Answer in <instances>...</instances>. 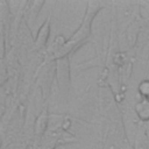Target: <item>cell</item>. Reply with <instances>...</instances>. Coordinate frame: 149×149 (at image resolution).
<instances>
[{
    "label": "cell",
    "mask_w": 149,
    "mask_h": 149,
    "mask_svg": "<svg viewBox=\"0 0 149 149\" xmlns=\"http://www.w3.org/2000/svg\"><path fill=\"white\" fill-rule=\"evenodd\" d=\"M47 126H48V114L45 112H43L38 119H37V122H36V134L37 135H42L45 129H47Z\"/></svg>",
    "instance_id": "obj_5"
},
{
    "label": "cell",
    "mask_w": 149,
    "mask_h": 149,
    "mask_svg": "<svg viewBox=\"0 0 149 149\" xmlns=\"http://www.w3.org/2000/svg\"><path fill=\"white\" fill-rule=\"evenodd\" d=\"M49 20L44 22V24L41 27L38 34H37V38H36V45L38 49H42L44 48L47 41H48V36H49Z\"/></svg>",
    "instance_id": "obj_3"
},
{
    "label": "cell",
    "mask_w": 149,
    "mask_h": 149,
    "mask_svg": "<svg viewBox=\"0 0 149 149\" xmlns=\"http://www.w3.org/2000/svg\"><path fill=\"white\" fill-rule=\"evenodd\" d=\"M99 6L100 3L99 2H90L88 3V7H87V10H86V14H85V17L79 27V29L76 31V34L72 35V38L69 40L64 47L59 50V52L57 54V57L58 58H63L70 50H72L76 45L80 44L90 34V26H91V21L93 20L95 13L99 10Z\"/></svg>",
    "instance_id": "obj_1"
},
{
    "label": "cell",
    "mask_w": 149,
    "mask_h": 149,
    "mask_svg": "<svg viewBox=\"0 0 149 149\" xmlns=\"http://www.w3.org/2000/svg\"><path fill=\"white\" fill-rule=\"evenodd\" d=\"M136 111L139 116L142 120H148L149 119V100L140 101L136 106Z\"/></svg>",
    "instance_id": "obj_4"
},
{
    "label": "cell",
    "mask_w": 149,
    "mask_h": 149,
    "mask_svg": "<svg viewBox=\"0 0 149 149\" xmlns=\"http://www.w3.org/2000/svg\"><path fill=\"white\" fill-rule=\"evenodd\" d=\"M139 91H140L143 95H146V97L149 98V81H148V80L142 81L141 85H140V87H139Z\"/></svg>",
    "instance_id": "obj_6"
},
{
    "label": "cell",
    "mask_w": 149,
    "mask_h": 149,
    "mask_svg": "<svg viewBox=\"0 0 149 149\" xmlns=\"http://www.w3.org/2000/svg\"><path fill=\"white\" fill-rule=\"evenodd\" d=\"M56 77L58 87L62 93H68L70 87V68L68 58H58L56 65Z\"/></svg>",
    "instance_id": "obj_2"
}]
</instances>
